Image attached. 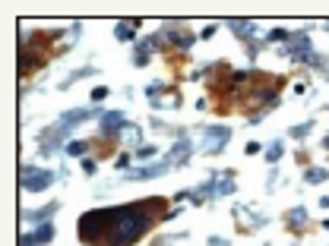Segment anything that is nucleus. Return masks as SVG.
Here are the masks:
<instances>
[{"instance_id": "1", "label": "nucleus", "mask_w": 329, "mask_h": 246, "mask_svg": "<svg viewBox=\"0 0 329 246\" xmlns=\"http://www.w3.org/2000/svg\"><path fill=\"white\" fill-rule=\"evenodd\" d=\"M161 208H164L161 199H146L117 208H95V212H86L79 218L76 234L89 246H130L152 231Z\"/></svg>"}, {"instance_id": "2", "label": "nucleus", "mask_w": 329, "mask_h": 246, "mask_svg": "<svg viewBox=\"0 0 329 246\" xmlns=\"http://www.w3.org/2000/svg\"><path fill=\"white\" fill-rule=\"evenodd\" d=\"M86 117H98V110H67V114H64V117L54 123L51 129H45V139L51 142L54 136H67V132H70L73 126H79Z\"/></svg>"}, {"instance_id": "3", "label": "nucleus", "mask_w": 329, "mask_h": 246, "mask_svg": "<svg viewBox=\"0 0 329 246\" xmlns=\"http://www.w3.org/2000/svg\"><path fill=\"white\" fill-rule=\"evenodd\" d=\"M282 54L291 57V63H310L314 48H310V38H307V35H291V44L282 48Z\"/></svg>"}, {"instance_id": "4", "label": "nucleus", "mask_w": 329, "mask_h": 246, "mask_svg": "<svg viewBox=\"0 0 329 246\" xmlns=\"http://www.w3.org/2000/svg\"><path fill=\"white\" fill-rule=\"evenodd\" d=\"M54 183L51 170H35V167H23V189L26 193H42Z\"/></svg>"}, {"instance_id": "5", "label": "nucleus", "mask_w": 329, "mask_h": 246, "mask_svg": "<svg viewBox=\"0 0 329 246\" xmlns=\"http://www.w3.org/2000/svg\"><path fill=\"white\" fill-rule=\"evenodd\" d=\"M203 136H206V145H203V151H222L225 148V142L231 139V129L228 126H206L203 129Z\"/></svg>"}, {"instance_id": "6", "label": "nucleus", "mask_w": 329, "mask_h": 246, "mask_svg": "<svg viewBox=\"0 0 329 246\" xmlns=\"http://www.w3.org/2000/svg\"><path fill=\"white\" fill-rule=\"evenodd\" d=\"M250 79H253V76H250L247 70H241V73H228V79H225L222 92H225V95H241V92H250V88H247V85H250Z\"/></svg>"}, {"instance_id": "7", "label": "nucleus", "mask_w": 329, "mask_h": 246, "mask_svg": "<svg viewBox=\"0 0 329 246\" xmlns=\"http://www.w3.org/2000/svg\"><path fill=\"white\" fill-rule=\"evenodd\" d=\"M190 155H193V145H190L187 139H180V142H177V145H174V148H171V151H168V155H164L161 161L168 164V170H171V167H180V164H184Z\"/></svg>"}, {"instance_id": "8", "label": "nucleus", "mask_w": 329, "mask_h": 246, "mask_svg": "<svg viewBox=\"0 0 329 246\" xmlns=\"http://www.w3.org/2000/svg\"><path fill=\"white\" fill-rule=\"evenodd\" d=\"M161 174H168V164L155 161V164H146V167H136V170H127V180H152V177H161Z\"/></svg>"}, {"instance_id": "9", "label": "nucleus", "mask_w": 329, "mask_h": 246, "mask_svg": "<svg viewBox=\"0 0 329 246\" xmlns=\"http://www.w3.org/2000/svg\"><path fill=\"white\" fill-rule=\"evenodd\" d=\"M51 240H54V224L48 221V224H38V231H35V234H26L23 246H45Z\"/></svg>"}, {"instance_id": "10", "label": "nucleus", "mask_w": 329, "mask_h": 246, "mask_svg": "<svg viewBox=\"0 0 329 246\" xmlns=\"http://www.w3.org/2000/svg\"><path fill=\"white\" fill-rule=\"evenodd\" d=\"M253 95H250V104H263V101H269V104H276V98H279V82H269V85H257V88H250Z\"/></svg>"}, {"instance_id": "11", "label": "nucleus", "mask_w": 329, "mask_h": 246, "mask_svg": "<svg viewBox=\"0 0 329 246\" xmlns=\"http://www.w3.org/2000/svg\"><path fill=\"white\" fill-rule=\"evenodd\" d=\"M124 123H127V120H124L120 110H108V114H101V136H111V132L117 136Z\"/></svg>"}, {"instance_id": "12", "label": "nucleus", "mask_w": 329, "mask_h": 246, "mask_svg": "<svg viewBox=\"0 0 329 246\" xmlns=\"http://www.w3.org/2000/svg\"><path fill=\"white\" fill-rule=\"evenodd\" d=\"M161 35H164V38H174V44H177L180 51L193 48V41H196V38H193L190 32H177V26H168V29H161Z\"/></svg>"}, {"instance_id": "13", "label": "nucleus", "mask_w": 329, "mask_h": 246, "mask_svg": "<svg viewBox=\"0 0 329 246\" xmlns=\"http://www.w3.org/2000/svg\"><path fill=\"white\" fill-rule=\"evenodd\" d=\"M35 66H42V57H38V54H32L29 48H19V73L26 76V73H32Z\"/></svg>"}, {"instance_id": "14", "label": "nucleus", "mask_w": 329, "mask_h": 246, "mask_svg": "<svg viewBox=\"0 0 329 246\" xmlns=\"http://www.w3.org/2000/svg\"><path fill=\"white\" fill-rule=\"evenodd\" d=\"M117 139H124L127 145H133V142H139V139H142V129H139V126H133V123H124V126H120V132H117Z\"/></svg>"}, {"instance_id": "15", "label": "nucleus", "mask_w": 329, "mask_h": 246, "mask_svg": "<svg viewBox=\"0 0 329 246\" xmlns=\"http://www.w3.org/2000/svg\"><path fill=\"white\" fill-rule=\"evenodd\" d=\"M307 224V208H291V212H288V227H295V231H301V227Z\"/></svg>"}, {"instance_id": "16", "label": "nucleus", "mask_w": 329, "mask_h": 246, "mask_svg": "<svg viewBox=\"0 0 329 246\" xmlns=\"http://www.w3.org/2000/svg\"><path fill=\"white\" fill-rule=\"evenodd\" d=\"M310 70H317L323 79H329V57H323V54H314L310 57Z\"/></svg>"}, {"instance_id": "17", "label": "nucleus", "mask_w": 329, "mask_h": 246, "mask_svg": "<svg viewBox=\"0 0 329 246\" xmlns=\"http://www.w3.org/2000/svg\"><path fill=\"white\" fill-rule=\"evenodd\" d=\"M304 180L307 183H323V180H329V170L326 167H310L307 174H304Z\"/></svg>"}, {"instance_id": "18", "label": "nucleus", "mask_w": 329, "mask_h": 246, "mask_svg": "<svg viewBox=\"0 0 329 246\" xmlns=\"http://www.w3.org/2000/svg\"><path fill=\"white\" fill-rule=\"evenodd\" d=\"M133 29H136L133 23H117V26H114V35L120 38V41H133Z\"/></svg>"}, {"instance_id": "19", "label": "nucleus", "mask_w": 329, "mask_h": 246, "mask_svg": "<svg viewBox=\"0 0 329 246\" xmlns=\"http://www.w3.org/2000/svg\"><path fill=\"white\" fill-rule=\"evenodd\" d=\"M86 148H89V142H86V139H73V142L67 145V155H76V158H86Z\"/></svg>"}, {"instance_id": "20", "label": "nucleus", "mask_w": 329, "mask_h": 246, "mask_svg": "<svg viewBox=\"0 0 329 246\" xmlns=\"http://www.w3.org/2000/svg\"><path fill=\"white\" fill-rule=\"evenodd\" d=\"M54 212H57V202L45 205L42 212H32V221H38V224H48V215H54Z\"/></svg>"}, {"instance_id": "21", "label": "nucleus", "mask_w": 329, "mask_h": 246, "mask_svg": "<svg viewBox=\"0 0 329 246\" xmlns=\"http://www.w3.org/2000/svg\"><path fill=\"white\" fill-rule=\"evenodd\" d=\"M282 151H285V145H282V142H272V145L266 148V161H269V164H276V161L282 158Z\"/></svg>"}, {"instance_id": "22", "label": "nucleus", "mask_w": 329, "mask_h": 246, "mask_svg": "<svg viewBox=\"0 0 329 246\" xmlns=\"http://www.w3.org/2000/svg\"><path fill=\"white\" fill-rule=\"evenodd\" d=\"M231 32H234L237 38H247V35L253 32V23H231ZM247 41H250V38H247Z\"/></svg>"}, {"instance_id": "23", "label": "nucleus", "mask_w": 329, "mask_h": 246, "mask_svg": "<svg viewBox=\"0 0 329 246\" xmlns=\"http://www.w3.org/2000/svg\"><path fill=\"white\" fill-rule=\"evenodd\" d=\"M266 41H272V44H279V41H291V35H288L285 29H272V32L266 35Z\"/></svg>"}, {"instance_id": "24", "label": "nucleus", "mask_w": 329, "mask_h": 246, "mask_svg": "<svg viewBox=\"0 0 329 246\" xmlns=\"http://www.w3.org/2000/svg\"><path fill=\"white\" fill-rule=\"evenodd\" d=\"M310 126H314V120H310V123H304V126H295V129H291V139H304L307 132H310Z\"/></svg>"}, {"instance_id": "25", "label": "nucleus", "mask_w": 329, "mask_h": 246, "mask_svg": "<svg viewBox=\"0 0 329 246\" xmlns=\"http://www.w3.org/2000/svg\"><path fill=\"white\" fill-rule=\"evenodd\" d=\"M155 155V145H142V148H136V158H152Z\"/></svg>"}, {"instance_id": "26", "label": "nucleus", "mask_w": 329, "mask_h": 246, "mask_svg": "<svg viewBox=\"0 0 329 246\" xmlns=\"http://www.w3.org/2000/svg\"><path fill=\"white\" fill-rule=\"evenodd\" d=\"M83 170H86V174H89V177H92V174H95V170H98V164H95L92 158H83Z\"/></svg>"}, {"instance_id": "27", "label": "nucleus", "mask_w": 329, "mask_h": 246, "mask_svg": "<svg viewBox=\"0 0 329 246\" xmlns=\"http://www.w3.org/2000/svg\"><path fill=\"white\" fill-rule=\"evenodd\" d=\"M133 63H136V66H146V63H149V54H146V51H136V54H133Z\"/></svg>"}, {"instance_id": "28", "label": "nucleus", "mask_w": 329, "mask_h": 246, "mask_svg": "<svg viewBox=\"0 0 329 246\" xmlns=\"http://www.w3.org/2000/svg\"><path fill=\"white\" fill-rule=\"evenodd\" d=\"M105 95H108V88H105V85H98V88H92V101H101V98H105Z\"/></svg>"}, {"instance_id": "29", "label": "nucleus", "mask_w": 329, "mask_h": 246, "mask_svg": "<svg viewBox=\"0 0 329 246\" xmlns=\"http://www.w3.org/2000/svg\"><path fill=\"white\" fill-rule=\"evenodd\" d=\"M209 246H228L225 237H209Z\"/></svg>"}, {"instance_id": "30", "label": "nucleus", "mask_w": 329, "mask_h": 246, "mask_svg": "<svg viewBox=\"0 0 329 246\" xmlns=\"http://www.w3.org/2000/svg\"><path fill=\"white\" fill-rule=\"evenodd\" d=\"M260 151V142H247V155H257Z\"/></svg>"}, {"instance_id": "31", "label": "nucleus", "mask_w": 329, "mask_h": 246, "mask_svg": "<svg viewBox=\"0 0 329 246\" xmlns=\"http://www.w3.org/2000/svg\"><path fill=\"white\" fill-rule=\"evenodd\" d=\"M320 205H323V208H329V196H326V199H323V202H320Z\"/></svg>"}, {"instance_id": "32", "label": "nucleus", "mask_w": 329, "mask_h": 246, "mask_svg": "<svg viewBox=\"0 0 329 246\" xmlns=\"http://www.w3.org/2000/svg\"><path fill=\"white\" fill-rule=\"evenodd\" d=\"M323 145H326V151H329V136H326V139H323Z\"/></svg>"}, {"instance_id": "33", "label": "nucleus", "mask_w": 329, "mask_h": 246, "mask_svg": "<svg viewBox=\"0 0 329 246\" xmlns=\"http://www.w3.org/2000/svg\"><path fill=\"white\" fill-rule=\"evenodd\" d=\"M326 231H329V221H326Z\"/></svg>"}]
</instances>
